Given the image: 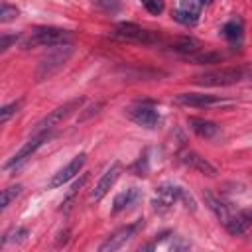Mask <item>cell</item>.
Listing matches in <instances>:
<instances>
[{
	"label": "cell",
	"instance_id": "obj_26",
	"mask_svg": "<svg viewBox=\"0 0 252 252\" xmlns=\"http://www.w3.org/2000/svg\"><path fill=\"white\" fill-rule=\"evenodd\" d=\"M14 18H18V8L16 6H10V4H2V8H0V22L2 24H8Z\"/></svg>",
	"mask_w": 252,
	"mask_h": 252
},
{
	"label": "cell",
	"instance_id": "obj_27",
	"mask_svg": "<svg viewBox=\"0 0 252 252\" xmlns=\"http://www.w3.org/2000/svg\"><path fill=\"white\" fill-rule=\"evenodd\" d=\"M144 8L150 12V14H161L163 12V0H142Z\"/></svg>",
	"mask_w": 252,
	"mask_h": 252
},
{
	"label": "cell",
	"instance_id": "obj_21",
	"mask_svg": "<svg viewBox=\"0 0 252 252\" xmlns=\"http://www.w3.org/2000/svg\"><path fill=\"white\" fill-rule=\"evenodd\" d=\"M189 59L193 61V63H197V65H211V63H220V59H222V55L220 53H215V51H205V53H193V55H189Z\"/></svg>",
	"mask_w": 252,
	"mask_h": 252
},
{
	"label": "cell",
	"instance_id": "obj_4",
	"mask_svg": "<svg viewBox=\"0 0 252 252\" xmlns=\"http://www.w3.org/2000/svg\"><path fill=\"white\" fill-rule=\"evenodd\" d=\"M83 104V96H79V98H73V100H69V102H65L63 106H57L55 110H51L49 114H45L35 126H33V134H41V132H49L51 128H55V126H59L65 118H69L79 106Z\"/></svg>",
	"mask_w": 252,
	"mask_h": 252
},
{
	"label": "cell",
	"instance_id": "obj_13",
	"mask_svg": "<svg viewBox=\"0 0 252 252\" xmlns=\"http://www.w3.org/2000/svg\"><path fill=\"white\" fill-rule=\"evenodd\" d=\"M175 102L183 106H195V108H207L213 104H220V100L213 94H203V93H179L175 94Z\"/></svg>",
	"mask_w": 252,
	"mask_h": 252
},
{
	"label": "cell",
	"instance_id": "obj_24",
	"mask_svg": "<svg viewBox=\"0 0 252 252\" xmlns=\"http://www.w3.org/2000/svg\"><path fill=\"white\" fill-rule=\"evenodd\" d=\"M85 179H87V175H83V177H81L79 181H75V183L71 185V189L67 191V197H65V199H63V203H61V211H67V209H69V203L73 201V197L77 195V191H79V189L83 187V183H85Z\"/></svg>",
	"mask_w": 252,
	"mask_h": 252
},
{
	"label": "cell",
	"instance_id": "obj_30",
	"mask_svg": "<svg viewBox=\"0 0 252 252\" xmlns=\"http://www.w3.org/2000/svg\"><path fill=\"white\" fill-rule=\"evenodd\" d=\"M181 199H183V203H185V207H187V209L195 211V201H193V197H191L185 189H181Z\"/></svg>",
	"mask_w": 252,
	"mask_h": 252
},
{
	"label": "cell",
	"instance_id": "obj_7",
	"mask_svg": "<svg viewBox=\"0 0 252 252\" xmlns=\"http://www.w3.org/2000/svg\"><path fill=\"white\" fill-rule=\"evenodd\" d=\"M114 35H116V37H122V39L142 41V43H154V41L159 39L156 32L144 30V28L132 24V22H120V24H116V28H114Z\"/></svg>",
	"mask_w": 252,
	"mask_h": 252
},
{
	"label": "cell",
	"instance_id": "obj_20",
	"mask_svg": "<svg viewBox=\"0 0 252 252\" xmlns=\"http://www.w3.org/2000/svg\"><path fill=\"white\" fill-rule=\"evenodd\" d=\"M222 33H224V37H226L228 41H232V43H234V41H240V37H242V24L236 22V20H230V22L224 24Z\"/></svg>",
	"mask_w": 252,
	"mask_h": 252
},
{
	"label": "cell",
	"instance_id": "obj_8",
	"mask_svg": "<svg viewBox=\"0 0 252 252\" xmlns=\"http://www.w3.org/2000/svg\"><path fill=\"white\" fill-rule=\"evenodd\" d=\"M126 114L132 122H136L138 126H144V128H156L158 122H159V114L154 106L146 104V102H138V104H132L126 108Z\"/></svg>",
	"mask_w": 252,
	"mask_h": 252
},
{
	"label": "cell",
	"instance_id": "obj_29",
	"mask_svg": "<svg viewBox=\"0 0 252 252\" xmlns=\"http://www.w3.org/2000/svg\"><path fill=\"white\" fill-rule=\"evenodd\" d=\"M96 4H98L100 8H104V10H110V12H114V10L120 8V2H118V0H98Z\"/></svg>",
	"mask_w": 252,
	"mask_h": 252
},
{
	"label": "cell",
	"instance_id": "obj_15",
	"mask_svg": "<svg viewBox=\"0 0 252 252\" xmlns=\"http://www.w3.org/2000/svg\"><path fill=\"white\" fill-rule=\"evenodd\" d=\"M187 124H189V128H191L197 136H201V138H213V136L219 134V126H217L215 122H211V120H205V118L189 116V118H187Z\"/></svg>",
	"mask_w": 252,
	"mask_h": 252
},
{
	"label": "cell",
	"instance_id": "obj_19",
	"mask_svg": "<svg viewBox=\"0 0 252 252\" xmlns=\"http://www.w3.org/2000/svg\"><path fill=\"white\" fill-rule=\"evenodd\" d=\"M203 199H205V203H207V207L213 211V215L224 224L226 220H228V217H230V213H228V207L217 197V195H213L211 191H203Z\"/></svg>",
	"mask_w": 252,
	"mask_h": 252
},
{
	"label": "cell",
	"instance_id": "obj_17",
	"mask_svg": "<svg viewBox=\"0 0 252 252\" xmlns=\"http://www.w3.org/2000/svg\"><path fill=\"white\" fill-rule=\"evenodd\" d=\"M140 189L138 187H128L126 191H120L116 197H114V201H112V213H120V211H124L126 207H130V205H134L138 199H140Z\"/></svg>",
	"mask_w": 252,
	"mask_h": 252
},
{
	"label": "cell",
	"instance_id": "obj_33",
	"mask_svg": "<svg viewBox=\"0 0 252 252\" xmlns=\"http://www.w3.org/2000/svg\"><path fill=\"white\" fill-rule=\"evenodd\" d=\"M250 81H252V71H250Z\"/></svg>",
	"mask_w": 252,
	"mask_h": 252
},
{
	"label": "cell",
	"instance_id": "obj_10",
	"mask_svg": "<svg viewBox=\"0 0 252 252\" xmlns=\"http://www.w3.org/2000/svg\"><path fill=\"white\" fill-rule=\"evenodd\" d=\"M85 161H87V154H83V152H81V154H77V156H75V158H73L65 167H61V169H59V171L49 179V183H47V185H49L51 189L61 187L63 183H67L69 179H73V177L83 169Z\"/></svg>",
	"mask_w": 252,
	"mask_h": 252
},
{
	"label": "cell",
	"instance_id": "obj_6",
	"mask_svg": "<svg viewBox=\"0 0 252 252\" xmlns=\"http://www.w3.org/2000/svg\"><path fill=\"white\" fill-rule=\"evenodd\" d=\"M179 199H181V187L175 185V183H171V181H163L161 185H158L156 197H154L152 205H154L156 211L165 213V211H169L171 205H173L175 201H179Z\"/></svg>",
	"mask_w": 252,
	"mask_h": 252
},
{
	"label": "cell",
	"instance_id": "obj_25",
	"mask_svg": "<svg viewBox=\"0 0 252 252\" xmlns=\"http://www.w3.org/2000/svg\"><path fill=\"white\" fill-rule=\"evenodd\" d=\"M22 106V100H16V102H10V104H6V106H2L0 108V122L4 124V122H8L10 120V116H14L16 112H18V108Z\"/></svg>",
	"mask_w": 252,
	"mask_h": 252
},
{
	"label": "cell",
	"instance_id": "obj_9",
	"mask_svg": "<svg viewBox=\"0 0 252 252\" xmlns=\"http://www.w3.org/2000/svg\"><path fill=\"white\" fill-rule=\"evenodd\" d=\"M144 222H142V219L138 220V222H134V224H126V226H122V228H118L116 232H112L100 246H98V250L100 252H114V250H118V248H122L134 234H136V230L142 226Z\"/></svg>",
	"mask_w": 252,
	"mask_h": 252
},
{
	"label": "cell",
	"instance_id": "obj_1",
	"mask_svg": "<svg viewBox=\"0 0 252 252\" xmlns=\"http://www.w3.org/2000/svg\"><path fill=\"white\" fill-rule=\"evenodd\" d=\"M71 55H73V45H71V43L57 45L53 51H49V53L37 63V69H35V81L51 79L55 73H59V71L63 69V65L69 61Z\"/></svg>",
	"mask_w": 252,
	"mask_h": 252
},
{
	"label": "cell",
	"instance_id": "obj_31",
	"mask_svg": "<svg viewBox=\"0 0 252 252\" xmlns=\"http://www.w3.org/2000/svg\"><path fill=\"white\" fill-rule=\"evenodd\" d=\"M12 41H16V35H2V39H0V51H6Z\"/></svg>",
	"mask_w": 252,
	"mask_h": 252
},
{
	"label": "cell",
	"instance_id": "obj_11",
	"mask_svg": "<svg viewBox=\"0 0 252 252\" xmlns=\"http://www.w3.org/2000/svg\"><path fill=\"white\" fill-rule=\"evenodd\" d=\"M47 138H49V132L33 134V138H32L30 142H26V144H24V146H22V148H20V150H18V152H16V154H14L6 163H4V169H10V167H14V165L18 167L22 161H26L28 158H32V154H33V152H35V150H37V148H39Z\"/></svg>",
	"mask_w": 252,
	"mask_h": 252
},
{
	"label": "cell",
	"instance_id": "obj_2",
	"mask_svg": "<svg viewBox=\"0 0 252 252\" xmlns=\"http://www.w3.org/2000/svg\"><path fill=\"white\" fill-rule=\"evenodd\" d=\"M63 43H69V32L61 28H35L22 45L24 49H32V47H57Z\"/></svg>",
	"mask_w": 252,
	"mask_h": 252
},
{
	"label": "cell",
	"instance_id": "obj_22",
	"mask_svg": "<svg viewBox=\"0 0 252 252\" xmlns=\"http://www.w3.org/2000/svg\"><path fill=\"white\" fill-rule=\"evenodd\" d=\"M22 193V185L20 183H16V185H10V187H6V189H2V197H0V209L4 211V209H8V205L18 197Z\"/></svg>",
	"mask_w": 252,
	"mask_h": 252
},
{
	"label": "cell",
	"instance_id": "obj_16",
	"mask_svg": "<svg viewBox=\"0 0 252 252\" xmlns=\"http://www.w3.org/2000/svg\"><path fill=\"white\" fill-rule=\"evenodd\" d=\"M169 49L175 51V53H181V55H193L201 49V41L195 39V37H189V35H183V37H177L169 43Z\"/></svg>",
	"mask_w": 252,
	"mask_h": 252
},
{
	"label": "cell",
	"instance_id": "obj_3",
	"mask_svg": "<svg viewBox=\"0 0 252 252\" xmlns=\"http://www.w3.org/2000/svg\"><path fill=\"white\" fill-rule=\"evenodd\" d=\"M244 77V71L238 67H224L217 71H205L201 75H195L197 85H207V87H228L238 83Z\"/></svg>",
	"mask_w": 252,
	"mask_h": 252
},
{
	"label": "cell",
	"instance_id": "obj_14",
	"mask_svg": "<svg viewBox=\"0 0 252 252\" xmlns=\"http://www.w3.org/2000/svg\"><path fill=\"white\" fill-rule=\"evenodd\" d=\"M181 161L187 167H191V169H195V171H199V173H203L207 177H215L219 173V169L209 159H205L203 156H199L197 152H185V154H181Z\"/></svg>",
	"mask_w": 252,
	"mask_h": 252
},
{
	"label": "cell",
	"instance_id": "obj_12",
	"mask_svg": "<svg viewBox=\"0 0 252 252\" xmlns=\"http://www.w3.org/2000/svg\"><path fill=\"white\" fill-rule=\"evenodd\" d=\"M201 0H181V6L173 12V18L179 24L185 26H193L199 20V12H201Z\"/></svg>",
	"mask_w": 252,
	"mask_h": 252
},
{
	"label": "cell",
	"instance_id": "obj_18",
	"mask_svg": "<svg viewBox=\"0 0 252 252\" xmlns=\"http://www.w3.org/2000/svg\"><path fill=\"white\" fill-rule=\"evenodd\" d=\"M250 224H252V213H236V215H230L228 220L224 222L226 230L230 234H234V236L242 234Z\"/></svg>",
	"mask_w": 252,
	"mask_h": 252
},
{
	"label": "cell",
	"instance_id": "obj_28",
	"mask_svg": "<svg viewBox=\"0 0 252 252\" xmlns=\"http://www.w3.org/2000/svg\"><path fill=\"white\" fill-rule=\"evenodd\" d=\"M100 108H102V102H94V104H91V106H89V108H85V112L77 118V122H85V120H89V118H91L93 114H96Z\"/></svg>",
	"mask_w": 252,
	"mask_h": 252
},
{
	"label": "cell",
	"instance_id": "obj_23",
	"mask_svg": "<svg viewBox=\"0 0 252 252\" xmlns=\"http://www.w3.org/2000/svg\"><path fill=\"white\" fill-rule=\"evenodd\" d=\"M28 234H30L28 228H14V230H10V232L4 234V238H2V246L8 244V242H24V240L28 238Z\"/></svg>",
	"mask_w": 252,
	"mask_h": 252
},
{
	"label": "cell",
	"instance_id": "obj_5",
	"mask_svg": "<svg viewBox=\"0 0 252 252\" xmlns=\"http://www.w3.org/2000/svg\"><path fill=\"white\" fill-rule=\"evenodd\" d=\"M120 171H122V165L118 163V161H114V163H110L106 169H104V173L98 177V181L94 183V187H93V191L89 193V201L91 203H98L106 193H108V189L116 183V179H118V175H120Z\"/></svg>",
	"mask_w": 252,
	"mask_h": 252
},
{
	"label": "cell",
	"instance_id": "obj_32",
	"mask_svg": "<svg viewBox=\"0 0 252 252\" xmlns=\"http://www.w3.org/2000/svg\"><path fill=\"white\" fill-rule=\"evenodd\" d=\"M213 0H201V4H211Z\"/></svg>",
	"mask_w": 252,
	"mask_h": 252
}]
</instances>
